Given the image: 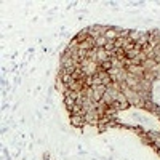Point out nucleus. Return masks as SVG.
<instances>
[{"mask_svg":"<svg viewBox=\"0 0 160 160\" xmlns=\"http://www.w3.org/2000/svg\"><path fill=\"white\" fill-rule=\"evenodd\" d=\"M70 122L75 127H82L85 123V115H70Z\"/></svg>","mask_w":160,"mask_h":160,"instance_id":"f257e3e1","label":"nucleus"}]
</instances>
